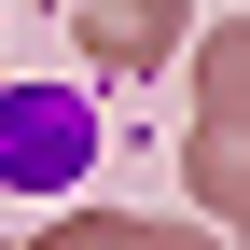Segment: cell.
<instances>
[{
    "label": "cell",
    "instance_id": "cell-1",
    "mask_svg": "<svg viewBox=\"0 0 250 250\" xmlns=\"http://www.w3.org/2000/svg\"><path fill=\"white\" fill-rule=\"evenodd\" d=\"M98 167V98L70 83H0V195H70Z\"/></svg>",
    "mask_w": 250,
    "mask_h": 250
}]
</instances>
